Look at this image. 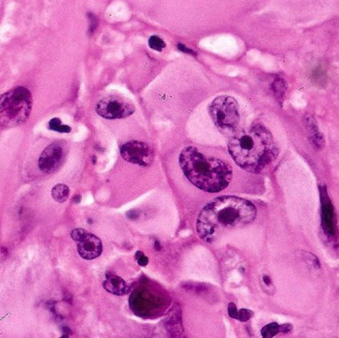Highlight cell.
Segmentation results:
<instances>
[{
  "instance_id": "obj_21",
  "label": "cell",
  "mask_w": 339,
  "mask_h": 338,
  "mask_svg": "<svg viewBox=\"0 0 339 338\" xmlns=\"http://www.w3.org/2000/svg\"><path fill=\"white\" fill-rule=\"evenodd\" d=\"M177 47H178V50H180L181 52H183V53H186V54H189V55H192V56H195V57H197V53H196L194 50H192V49H190V48L186 47L184 44H182V43H178Z\"/></svg>"
},
{
  "instance_id": "obj_18",
  "label": "cell",
  "mask_w": 339,
  "mask_h": 338,
  "mask_svg": "<svg viewBox=\"0 0 339 338\" xmlns=\"http://www.w3.org/2000/svg\"><path fill=\"white\" fill-rule=\"evenodd\" d=\"M253 316H254V313L252 311L247 310V309H241L240 311H238L237 320L239 322L245 323V322H248L251 318H253Z\"/></svg>"
},
{
  "instance_id": "obj_2",
  "label": "cell",
  "mask_w": 339,
  "mask_h": 338,
  "mask_svg": "<svg viewBox=\"0 0 339 338\" xmlns=\"http://www.w3.org/2000/svg\"><path fill=\"white\" fill-rule=\"evenodd\" d=\"M228 152L239 168L252 174L262 172L278 156L273 135L262 124L237 130L228 142Z\"/></svg>"
},
{
  "instance_id": "obj_22",
  "label": "cell",
  "mask_w": 339,
  "mask_h": 338,
  "mask_svg": "<svg viewBox=\"0 0 339 338\" xmlns=\"http://www.w3.org/2000/svg\"><path fill=\"white\" fill-rule=\"evenodd\" d=\"M291 331H292V326L291 325H282V326H280V333L288 334Z\"/></svg>"
},
{
  "instance_id": "obj_23",
  "label": "cell",
  "mask_w": 339,
  "mask_h": 338,
  "mask_svg": "<svg viewBox=\"0 0 339 338\" xmlns=\"http://www.w3.org/2000/svg\"><path fill=\"white\" fill-rule=\"evenodd\" d=\"M263 282H264V284L266 286L272 287V281H271V279L268 276H263Z\"/></svg>"
},
{
  "instance_id": "obj_13",
  "label": "cell",
  "mask_w": 339,
  "mask_h": 338,
  "mask_svg": "<svg viewBox=\"0 0 339 338\" xmlns=\"http://www.w3.org/2000/svg\"><path fill=\"white\" fill-rule=\"evenodd\" d=\"M286 90H287V86H286V83L283 79L277 78L273 82L272 91H273V93H274V95L276 96L277 99H279V100L284 99V96L286 94Z\"/></svg>"
},
{
  "instance_id": "obj_9",
  "label": "cell",
  "mask_w": 339,
  "mask_h": 338,
  "mask_svg": "<svg viewBox=\"0 0 339 338\" xmlns=\"http://www.w3.org/2000/svg\"><path fill=\"white\" fill-rule=\"evenodd\" d=\"M65 155L66 148L63 143H52L42 152L38 161V167L44 174H53L63 164Z\"/></svg>"
},
{
  "instance_id": "obj_7",
  "label": "cell",
  "mask_w": 339,
  "mask_h": 338,
  "mask_svg": "<svg viewBox=\"0 0 339 338\" xmlns=\"http://www.w3.org/2000/svg\"><path fill=\"white\" fill-rule=\"evenodd\" d=\"M71 236L78 244V252L85 260H94L100 257L103 253L102 240L93 233L88 232L83 228L74 229Z\"/></svg>"
},
{
  "instance_id": "obj_14",
  "label": "cell",
  "mask_w": 339,
  "mask_h": 338,
  "mask_svg": "<svg viewBox=\"0 0 339 338\" xmlns=\"http://www.w3.org/2000/svg\"><path fill=\"white\" fill-rule=\"evenodd\" d=\"M49 129L60 132V133H70L72 131V128L70 126L62 124V121L60 118L51 119L49 121Z\"/></svg>"
},
{
  "instance_id": "obj_10",
  "label": "cell",
  "mask_w": 339,
  "mask_h": 338,
  "mask_svg": "<svg viewBox=\"0 0 339 338\" xmlns=\"http://www.w3.org/2000/svg\"><path fill=\"white\" fill-rule=\"evenodd\" d=\"M104 289L115 296H125L130 291V287L127 283L113 273H108L107 279L104 282Z\"/></svg>"
},
{
  "instance_id": "obj_1",
  "label": "cell",
  "mask_w": 339,
  "mask_h": 338,
  "mask_svg": "<svg viewBox=\"0 0 339 338\" xmlns=\"http://www.w3.org/2000/svg\"><path fill=\"white\" fill-rule=\"evenodd\" d=\"M256 217L257 210L251 202L233 196L220 197L201 211L197 232L202 240L212 243L228 230L251 224Z\"/></svg>"
},
{
  "instance_id": "obj_4",
  "label": "cell",
  "mask_w": 339,
  "mask_h": 338,
  "mask_svg": "<svg viewBox=\"0 0 339 338\" xmlns=\"http://www.w3.org/2000/svg\"><path fill=\"white\" fill-rule=\"evenodd\" d=\"M32 111V95L18 87L0 96V125L13 127L25 122Z\"/></svg>"
},
{
  "instance_id": "obj_15",
  "label": "cell",
  "mask_w": 339,
  "mask_h": 338,
  "mask_svg": "<svg viewBox=\"0 0 339 338\" xmlns=\"http://www.w3.org/2000/svg\"><path fill=\"white\" fill-rule=\"evenodd\" d=\"M279 333H280V325L276 323L267 325L261 330V335L264 338H274Z\"/></svg>"
},
{
  "instance_id": "obj_3",
  "label": "cell",
  "mask_w": 339,
  "mask_h": 338,
  "mask_svg": "<svg viewBox=\"0 0 339 338\" xmlns=\"http://www.w3.org/2000/svg\"><path fill=\"white\" fill-rule=\"evenodd\" d=\"M181 169L192 185L206 193H220L229 186L233 171L220 158L208 156L195 146L186 147L180 154Z\"/></svg>"
},
{
  "instance_id": "obj_11",
  "label": "cell",
  "mask_w": 339,
  "mask_h": 338,
  "mask_svg": "<svg viewBox=\"0 0 339 338\" xmlns=\"http://www.w3.org/2000/svg\"><path fill=\"white\" fill-rule=\"evenodd\" d=\"M305 124H306L308 136H309L311 143L316 149H321L324 146L325 141H324L322 133L320 132L318 128V124L316 123L315 118L311 115H307L305 119Z\"/></svg>"
},
{
  "instance_id": "obj_24",
  "label": "cell",
  "mask_w": 339,
  "mask_h": 338,
  "mask_svg": "<svg viewBox=\"0 0 339 338\" xmlns=\"http://www.w3.org/2000/svg\"><path fill=\"white\" fill-rule=\"evenodd\" d=\"M155 249L157 251H160L161 250V246H160V242L159 241H155Z\"/></svg>"
},
{
  "instance_id": "obj_20",
  "label": "cell",
  "mask_w": 339,
  "mask_h": 338,
  "mask_svg": "<svg viewBox=\"0 0 339 338\" xmlns=\"http://www.w3.org/2000/svg\"><path fill=\"white\" fill-rule=\"evenodd\" d=\"M228 315L231 319L237 320V316H238V311L236 308V305L233 303H229L228 305Z\"/></svg>"
},
{
  "instance_id": "obj_17",
  "label": "cell",
  "mask_w": 339,
  "mask_h": 338,
  "mask_svg": "<svg viewBox=\"0 0 339 338\" xmlns=\"http://www.w3.org/2000/svg\"><path fill=\"white\" fill-rule=\"evenodd\" d=\"M88 19H89V35H93L96 32V30L98 29L99 19L92 12L88 13Z\"/></svg>"
},
{
  "instance_id": "obj_5",
  "label": "cell",
  "mask_w": 339,
  "mask_h": 338,
  "mask_svg": "<svg viewBox=\"0 0 339 338\" xmlns=\"http://www.w3.org/2000/svg\"><path fill=\"white\" fill-rule=\"evenodd\" d=\"M210 116L221 133L232 136L240 124V111L237 101L230 96L216 98L209 108Z\"/></svg>"
},
{
  "instance_id": "obj_16",
  "label": "cell",
  "mask_w": 339,
  "mask_h": 338,
  "mask_svg": "<svg viewBox=\"0 0 339 338\" xmlns=\"http://www.w3.org/2000/svg\"><path fill=\"white\" fill-rule=\"evenodd\" d=\"M148 44H149V47L154 50V51H157V52H162L163 49L166 48V43L163 39H161L160 37L156 36V35H153L149 38V41H148Z\"/></svg>"
},
{
  "instance_id": "obj_6",
  "label": "cell",
  "mask_w": 339,
  "mask_h": 338,
  "mask_svg": "<svg viewBox=\"0 0 339 338\" xmlns=\"http://www.w3.org/2000/svg\"><path fill=\"white\" fill-rule=\"evenodd\" d=\"M96 112L105 119H124L135 113V107L123 98L111 96L97 104Z\"/></svg>"
},
{
  "instance_id": "obj_12",
  "label": "cell",
  "mask_w": 339,
  "mask_h": 338,
  "mask_svg": "<svg viewBox=\"0 0 339 338\" xmlns=\"http://www.w3.org/2000/svg\"><path fill=\"white\" fill-rule=\"evenodd\" d=\"M70 196V189L64 184L56 185L52 189V197L58 203H65Z\"/></svg>"
},
{
  "instance_id": "obj_25",
  "label": "cell",
  "mask_w": 339,
  "mask_h": 338,
  "mask_svg": "<svg viewBox=\"0 0 339 338\" xmlns=\"http://www.w3.org/2000/svg\"><path fill=\"white\" fill-rule=\"evenodd\" d=\"M81 199H82V197H81V196H77V197H75L74 203H75V204H79V203L81 202Z\"/></svg>"
},
{
  "instance_id": "obj_19",
  "label": "cell",
  "mask_w": 339,
  "mask_h": 338,
  "mask_svg": "<svg viewBox=\"0 0 339 338\" xmlns=\"http://www.w3.org/2000/svg\"><path fill=\"white\" fill-rule=\"evenodd\" d=\"M135 259H136L137 263H138L140 266H142V267L147 266L148 261H149L148 258L145 256V254H144L142 251H137V252L135 253Z\"/></svg>"
},
{
  "instance_id": "obj_8",
  "label": "cell",
  "mask_w": 339,
  "mask_h": 338,
  "mask_svg": "<svg viewBox=\"0 0 339 338\" xmlns=\"http://www.w3.org/2000/svg\"><path fill=\"white\" fill-rule=\"evenodd\" d=\"M121 157L128 163L149 167L154 162V152L149 145L141 141H130L120 147Z\"/></svg>"
}]
</instances>
